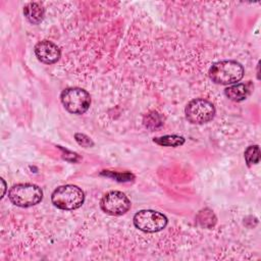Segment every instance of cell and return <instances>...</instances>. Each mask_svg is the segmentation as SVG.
Here are the masks:
<instances>
[{
  "label": "cell",
  "mask_w": 261,
  "mask_h": 261,
  "mask_svg": "<svg viewBox=\"0 0 261 261\" xmlns=\"http://www.w3.org/2000/svg\"><path fill=\"white\" fill-rule=\"evenodd\" d=\"M209 76L216 84L233 85L244 76V68L233 60L218 61L210 67Z\"/></svg>",
  "instance_id": "obj_1"
},
{
  "label": "cell",
  "mask_w": 261,
  "mask_h": 261,
  "mask_svg": "<svg viewBox=\"0 0 261 261\" xmlns=\"http://www.w3.org/2000/svg\"><path fill=\"white\" fill-rule=\"evenodd\" d=\"M85 200V194L74 185L58 187L51 196V201L55 207L62 210H73L81 207Z\"/></svg>",
  "instance_id": "obj_2"
},
{
  "label": "cell",
  "mask_w": 261,
  "mask_h": 261,
  "mask_svg": "<svg viewBox=\"0 0 261 261\" xmlns=\"http://www.w3.org/2000/svg\"><path fill=\"white\" fill-rule=\"evenodd\" d=\"M8 198L15 206L27 208L40 203L43 192L41 188L33 184H17L10 188Z\"/></svg>",
  "instance_id": "obj_3"
},
{
  "label": "cell",
  "mask_w": 261,
  "mask_h": 261,
  "mask_svg": "<svg viewBox=\"0 0 261 261\" xmlns=\"http://www.w3.org/2000/svg\"><path fill=\"white\" fill-rule=\"evenodd\" d=\"M64 108L73 114L85 113L91 104L90 94L81 88H67L60 95Z\"/></svg>",
  "instance_id": "obj_4"
},
{
  "label": "cell",
  "mask_w": 261,
  "mask_h": 261,
  "mask_svg": "<svg viewBox=\"0 0 261 261\" xmlns=\"http://www.w3.org/2000/svg\"><path fill=\"white\" fill-rule=\"evenodd\" d=\"M187 119L194 124H203L210 121L215 115L214 105L205 99L190 101L185 109Z\"/></svg>",
  "instance_id": "obj_5"
},
{
  "label": "cell",
  "mask_w": 261,
  "mask_h": 261,
  "mask_svg": "<svg viewBox=\"0 0 261 261\" xmlns=\"http://www.w3.org/2000/svg\"><path fill=\"white\" fill-rule=\"evenodd\" d=\"M134 224L142 231L157 232L166 226L167 218L158 211L141 210L135 214Z\"/></svg>",
  "instance_id": "obj_6"
},
{
  "label": "cell",
  "mask_w": 261,
  "mask_h": 261,
  "mask_svg": "<svg viewBox=\"0 0 261 261\" xmlns=\"http://www.w3.org/2000/svg\"><path fill=\"white\" fill-rule=\"evenodd\" d=\"M101 208L110 215H122L130 208V201L121 192L111 191L104 195L101 200Z\"/></svg>",
  "instance_id": "obj_7"
},
{
  "label": "cell",
  "mask_w": 261,
  "mask_h": 261,
  "mask_svg": "<svg viewBox=\"0 0 261 261\" xmlns=\"http://www.w3.org/2000/svg\"><path fill=\"white\" fill-rule=\"evenodd\" d=\"M35 54L37 58L45 63V64H52L55 63L60 58V49L59 47L47 40L39 42L35 46Z\"/></svg>",
  "instance_id": "obj_8"
},
{
  "label": "cell",
  "mask_w": 261,
  "mask_h": 261,
  "mask_svg": "<svg viewBox=\"0 0 261 261\" xmlns=\"http://www.w3.org/2000/svg\"><path fill=\"white\" fill-rule=\"evenodd\" d=\"M44 7L40 2H30L23 7L25 18L33 24H38L44 17Z\"/></svg>",
  "instance_id": "obj_9"
},
{
  "label": "cell",
  "mask_w": 261,
  "mask_h": 261,
  "mask_svg": "<svg viewBox=\"0 0 261 261\" xmlns=\"http://www.w3.org/2000/svg\"><path fill=\"white\" fill-rule=\"evenodd\" d=\"M251 89L249 88V84H233L227 87L224 90L225 96L236 102H240L245 100L249 94Z\"/></svg>",
  "instance_id": "obj_10"
},
{
  "label": "cell",
  "mask_w": 261,
  "mask_h": 261,
  "mask_svg": "<svg viewBox=\"0 0 261 261\" xmlns=\"http://www.w3.org/2000/svg\"><path fill=\"white\" fill-rule=\"evenodd\" d=\"M153 141L160 146H166V147H178L184 145L185 143V139L176 135H166L163 137L154 138Z\"/></svg>",
  "instance_id": "obj_11"
},
{
  "label": "cell",
  "mask_w": 261,
  "mask_h": 261,
  "mask_svg": "<svg viewBox=\"0 0 261 261\" xmlns=\"http://www.w3.org/2000/svg\"><path fill=\"white\" fill-rule=\"evenodd\" d=\"M144 124L150 129H155L163 124V120L159 113H157L156 111H152L144 117Z\"/></svg>",
  "instance_id": "obj_12"
},
{
  "label": "cell",
  "mask_w": 261,
  "mask_h": 261,
  "mask_svg": "<svg viewBox=\"0 0 261 261\" xmlns=\"http://www.w3.org/2000/svg\"><path fill=\"white\" fill-rule=\"evenodd\" d=\"M245 159L248 164V166H251L253 164H257L260 160V152H259V146L254 145L250 146L245 151Z\"/></svg>",
  "instance_id": "obj_13"
},
{
  "label": "cell",
  "mask_w": 261,
  "mask_h": 261,
  "mask_svg": "<svg viewBox=\"0 0 261 261\" xmlns=\"http://www.w3.org/2000/svg\"><path fill=\"white\" fill-rule=\"evenodd\" d=\"M198 221H203L202 225L210 227V226L214 225V223L216 221V218H215V216H214V214L211 210L204 209V210L200 211V213L198 215Z\"/></svg>",
  "instance_id": "obj_14"
},
{
  "label": "cell",
  "mask_w": 261,
  "mask_h": 261,
  "mask_svg": "<svg viewBox=\"0 0 261 261\" xmlns=\"http://www.w3.org/2000/svg\"><path fill=\"white\" fill-rule=\"evenodd\" d=\"M74 139L83 147H92L94 145L93 141L88 136H86L84 134H75Z\"/></svg>",
  "instance_id": "obj_15"
}]
</instances>
